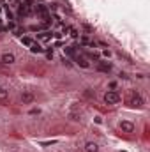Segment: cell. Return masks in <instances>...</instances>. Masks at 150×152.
<instances>
[{
  "mask_svg": "<svg viewBox=\"0 0 150 152\" xmlns=\"http://www.w3.org/2000/svg\"><path fill=\"white\" fill-rule=\"evenodd\" d=\"M64 51H66L67 55H71V57H76V48L74 46H67V48H64Z\"/></svg>",
  "mask_w": 150,
  "mask_h": 152,
  "instance_id": "4fadbf2b",
  "label": "cell"
},
{
  "mask_svg": "<svg viewBox=\"0 0 150 152\" xmlns=\"http://www.w3.org/2000/svg\"><path fill=\"white\" fill-rule=\"evenodd\" d=\"M9 2H12V0H9Z\"/></svg>",
  "mask_w": 150,
  "mask_h": 152,
  "instance_id": "ffe728a7",
  "label": "cell"
},
{
  "mask_svg": "<svg viewBox=\"0 0 150 152\" xmlns=\"http://www.w3.org/2000/svg\"><path fill=\"white\" fill-rule=\"evenodd\" d=\"M39 39L48 41V39H51V34H50V32H42V34H39Z\"/></svg>",
  "mask_w": 150,
  "mask_h": 152,
  "instance_id": "5bb4252c",
  "label": "cell"
},
{
  "mask_svg": "<svg viewBox=\"0 0 150 152\" xmlns=\"http://www.w3.org/2000/svg\"><path fill=\"white\" fill-rule=\"evenodd\" d=\"M30 113H32V115H36V113H41V110H39V108H34V110H30Z\"/></svg>",
  "mask_w": 150,
  "mask_h": 152,
  "instance_id": "e0dca14e",
  "label": "cell"
},
{
  "mask_svg": "<svg viewBox=\"0 0 150 152\" xmlns=\"http://www.w3.org/2000/svg\"><path fill=\"white\" fill-rule=\"evenodd\" d=\"M74 60L78 62V64H79V66H81V67H85V69H87V67H90L88 60H87V58H85L83 55H76V57H74Z\"/></svg>",
  "mask_w": 150,
  "mask_h": 152,
  "instance_id": "9c48e42d",
  "label": "cell"
},
{
  "mask_svg": "<svg viewBox=\"0 0 150 152\" xmlns=\"http://www.w3.org/2000/svg\"><path fill=\"white\" fill-rule=\"evenodd\" d=\"M85 152H99V145L95 142H87L85 143Z\"/></svg>",
  "mask_w": 150,
  "mask_h": 152,
  "instance_id": "ba28073f",
  "label": "cell"
},
{
  "mask_svg": "<svg viewBox=\"0 0 150 152\" xmlns=\"http://www.w3.org/2000/svg\"><path fill=\"white\" fill-rule=\"evenodd\" d=\"M0 62L2 64H5V66H11V64H14L16 62V57H14V53H2V57H0Z\"/></svg>",
  "mask_w": 150,
  "mask_h": 152,
  "instance_id": "5b68a950",
  "label": "cell"
},
{
  "mask_svg": "<svg viewBox=\"0 0 150 152\" xmlns=\"http://www.w3.org/2000/svg\"><path fill=\"white\" fill-rule=\"evenodd\" d=\"M73 122H81V113H78V112H69V115H67Z\"/></svg>",
  "mask_w": 150,
  "mask_h": 152,
  "instance_id": "8fae6325",
  "label": "cell"
},
{
  "mask_svg": "<svg viewBox=\"0 0 150 152\" xmlns=\"http://www.w3.org/2000/svg\"><path fill=\"white\" fill-rule=\"evenodd\" d=\"M110 88H111V90L113 88H117V81H111V83H110Z\"/></svg>",
  "mask_w": 150,
  "mask_h": 152,
  "instance_id": "d6986e66",
  "label": "cell"
},
{
  "mask_svg": "<svg viewBox=\"0 0 150 152\" xmlns=\"http://www.w3.org/2000/svg\"><path fill=\"white\" fill-rule=\"evenodd\" d=\"M7 97H9V90L4 88V87H0V101H5Z\"/></svg>",
  "mask_w": 150,
  "mask_h": 152,
  "instance_id": "7c38bea8",
  "label": "cell"
},
{
  "mask_svg": "<svg viewBox=\"0 0 150 152\" xmlns=\"http://www.w3.org/2000/svg\"><path fill=\"white\" fill-rule=\"evenodd\" d=\"M71 36H73V37H78V30H74V28H73V30H71Z\"/></svg>",
  "mask_w": 150,
  "mask_h": 152,
  "instance_id": "ac0fdd59",
  "label": "cell"
},
{
  "mask_svg": "<svg viewBox=\"0 0 150 152\" xmlns=\"http://www.w3.org/2000/svg\"><path fill=\"white\" fill-rule=\"evenodd\" d=\"M118 127L122 129V133H133V131H134V124L129 122V120H122Z\"/></svg>",
  "mask_w": 150,
  "mask_h": 152,
  "instance_id": "8992f818",
  "label": "cell"
},
{
  "mask_svg": "<svg viewBox=\"0 0 150 152\" xmlns=\"http://www.w3.org/2000/svg\"><path fill=\"white\" fill-rule=\"evenodd\" d=\"M34 11H36L37 14H41L44 20H48V21H50V11L46 9V5H44V4H36V5H34Z\"/></svg>",
  "mask_w": 150,
  "mask_h": 152,
  "instance_id": "277c9868",
  "label": "cell"
},
{
  "mask_svg": "<svg viewBox=\"0 0 150 152\" xmlns=\"http://www.w3.org/2000/svg\"><path fill=\"white\" fill-rule=\"evenodd\" d=\"M143 104H145L143 97H141L138 92H133V94H131V99H129V106H131V108H143Z\"/></svg>",
  "mask_w": 150,
  "mask_h": 152,
  "instance_id": "6da1fadb",
  "label": "cell"
},
{
  "mask_svg": "<svg viewBox=\"0 0 150 152\" xmlns=\"http://www.w3.org/2000/svg\"><path fill=\"white\" fill-rule=\"evenodd\" d=\"M97 71H101V73H110V71H111V64H110V62H99V64H97Z\"/></svg>",
  "mask_w": 150,
  "mask_h": 152,
  "instance_id": "52a82bcc",
  "label": "cell"
},
{
  "mask_svg": "<svg viewBox=\"0 0 150 152\" xmlns=\"http://www.w3.org/2000/svg\"><path fill=\"white\" fill-rule=\"evenodd\" d=\"M30 51H32V53H42L44 48H42L39 42H32V44H30Z\"/></svg>",
  "mask_w": 150,
  "mask_h": 152,
  "instance_id": "30bf717a",
  "label": "cell"
},
{
  "mask_svg": "<svg viewBox=\"0 0 150 152\" xmlns=\"http://www.w3.org/2000/svg\"><path fill=\"white\" fill-rule=\"evenodd\" d=\"M21 42H23L25 46H30V44H32V39H30V37H23V39H21Z\"/></svg>",
  "mask_w": 150,
  "mask_h": 152,
  "instance_id": "9a60e30c",
  "label": "cell"
},
{
  "mask_svg": "<svg viewBox=\"0 0 150 152\" xmlns=\"http://www.w3.org/2000/svg\"><path fill=\"white\" fill-rule=\"evenodd\" d=\"M118 101H120V94H118V92L108 90V92L104 94V103H106V104H117Z\"/></svg>",
  "mask_w": 150,
  "mask_h": 152,
  "instance_id": "7a4b0ae2",
  "label": "cell"
},
{
  "mask_svg": "<svg viewBox=\"0 0 150 152\" xmlns=\"http://www.w3.org/2000/svg\"><path fill=\"white\" fill-rule=\"evenodd\" d=\"M46 57L51 60V58H53V50H48V51H46Z\"/></svg>",
  "mask_w": 150,
  "mask_h": 152,
  "instance_id": "2e32d148",
  "label": "cell"
},
{
  "mask_svg": "<svg viewBox=\"0 0 150 152\" xmlns=\"http://www.w3.org/2000/svg\"><path fill=\"white\" fill-rule=\"evenodd\" d=\"M34 99H36V96H34V92H30V90H23V92L20 94V101H21L23 104H30V103H34Z\"/></svg>",
  "mask_w": 150,
  "mask_h": 152,
  "instance_id": "3957f363",
  "label": "cell"
}]
</instances>
